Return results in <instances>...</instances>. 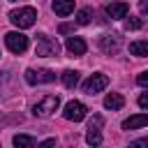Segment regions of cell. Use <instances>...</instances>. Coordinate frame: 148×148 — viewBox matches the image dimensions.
I'll use <instances>...</instances> for the list:
<instances>
[{
	"mask_svg": "<svg viewBox=\"0 0 148 148\" xmlns=\"http://www.w3.org/2000/svg\"><path fill=\"white\" fill-rule=\"evenodd\" d=\"M86 42L81 39V37H67V51L72 53V56H83L86 53Z\"/></svg>",
	"mask_w": 148,
	"mask_h": 148,
	"instance_id": "cell-13",
	"label": "cell"
},
{
	"mask_svg": "<svg viewBox=\"0 0 148 148\" xmlns=\"http://www.w3.org/2000/svg\"><path fill=\"white\" fill-rule=\"evenodd\" d=\"M35 53L42 56V58H49V56H58L60 53V44L56 39H51L49 35H37V46H35Z\"/></svg>",
	"mask_w": 148,
	"mask_h": 148,
	"instance_id": "cell-3",
	"label": "cell"
},
{
	"mask_svg": "<svg viewBox=\"0 0 148 148\" xmlns=\"http://www.w3.org/2000/svg\"><path fill=\"white\" fill-rule=\"evenodd\" d=\"M139 9H141V14H148V2L141 0V2H139Z\"/></svg>",
	"mask_w": 148,
	"mask_h": 148,
	"instance_id": "cell-23",
	"label": "cell"
},
{
	"mask_svg": "<svg viewBox=\"0 0 148 148\" xmlns=\"http://www.w3.org/2000/svg\"><path fill=\"white\" fill-rule=\"evenodd\" d=\"M146 125H148V113H136V116H130L127 120H123V130H139Z\"/></svg>",
	"mask_w": 148,
	"mask_h": 148,
	"instance_id": "cell-9",
	"label": "cell"
},
{
	"mask_svg": "<svg viewBox=\"0 0 148 148\" xmlns=\"http://www.w3.org/2000/svg\"><path fill=\"white\" fill-rule=\"evenodd\" d=\"M53 12L58 16H69L74 12V0H53Z\"/></svg>",
	"mask_w": 148,
	"mask_h": 148,
	"instance_id": "cell-14",
	"label": "cell"
},
{
	"mask_svg": "<svg viewBox=\"0 0 148 148\" xmlns=\"http://www.w3.org/2000/svg\"><path fill=\"white\" fill-rule=\"evenodd\" d=\"M35 18H37L35 7H18V9L9 12V21L16 28H30V25H35Z\"/></svg>",
	"mask_w": 148,
	"mask_h": 148,
	"instance_id": "cell-1",
	"label": "cell"
},
{
	"mask_svg": "<svg viewBox=\"0 0 148 148\" xmlns=\"http://www.w3.org/2000/svg\"><path fill=\"white\" fill-rule=\"evenodd\" d=\"M58 106H60L58 95H46V97H42V99L32 106V116H37V118H49L53 111H58Z\"/></svg>",
	"mask_w": 148,
	"mask_h": 148,
	"instance_id": "cell-2",
	"label": "cell"
},
{
	"mask_svg": "<svg viewBox=\"0 0 148 148\" xmlns=\"http://www.w3.org/2000/svg\"><path fill=\"white\" fill-rule=\"evenodd\" d=\"M102 116H92L90 125H88V134H86V141L90 146H99L102 143Z\"/></svg>",
	"mask_w": 148,
	"mask_h": 148,
	"instance_id": "cell-8",
	"label": "cell"
},
{
	"mask_svg": "<svg viewBox=\"0 0 148 148\" xmlns=\"http://www.w3.org/2000/svg\"><path fill=\"white\" fill-rule=\"evenodd\" d=\"M90 18H92V9H90V7H83V9H79V14H76V23H79V25H86V23H90Z\"/></svg>",
	"mask_w": 148,
	"mask_h": 148,
	"instance_id": "cell-18",
	"label": "cell"
},
{
	"mask_svg": "<svg viewBox=\"0 0 148 148\" xmlns=\"http://www.w3.org/2000/svg\"><path fill=\"white\" fill-rule=\"evenodd\" d=\"M109 86V76L106 74H92V76H88L86 81H83V92L86 95H95V92H99V90H104Z\"/></svg>",
	"mask_w": 148,
	"mask_h": 148,
	"instance_id": "cell-4",
	"label": "cell"
},
{
	"mask_svg": "<svg viewBox=\"0 0 148 148\" xmlns=\"http://www.w3.org/2000/svg\"><path fill=\"white\" fill-rule=\"evenodd\" d=\"M136 102H139V106H141V109H148V92H141Z\"/></svg>",
	"mask_w": 148,
	"mask_h": 148,
	"instance_id": "cell-20",
	"label": "cell"
},
{
	"mask_svg": "<svg viewBox=\"0 0 148 148\" xmlns=\"http://www.w3.org/2000/svg\"><path fill=\"white\" fill-rule=\"evenodd\" d=\"M56 143V139H46V141H42V146H53Z\"/></svg>",
	"mask_w": 148,
	"mask_h": 148,
	"instance_id": "cell-25",
	"label": "cell"
},
{
	"mask_svg": "<svg viewBox=\"0 0 148 148\" xmlns=\"http://www.w3.org/2000/svg\"><path fill=\"white\" fill-rule=\"evenodd\" d=\"M72 30H74L72 23H60V28H58V32H62V35H67V32H72Z\"/></svg>",
	"mask_w": 148,
	"mask_h": 148,
	"instance_id": "cell-21",
	"label": "cell"
},
{
	"mask_svg": "<svg viewBox=\"0 0 148 148\" xmlns=\"http://www.w3.org/2000/svg\"><path fill=\"white\" fill-rule=\"evenodd\" d=\"M14 146H18V148H32V146H37V141H35L32 136L16 134V136H14Z\"/></svg>",
	"mask_w": 148,
	"mask_h": 148,
	"instance_id": "cell-17",
	"label": "cell"
},
{
	"mask_svg": "<svg viewBox=\"0 0 148 148\" xmlns=\"http://www.w3.org/2000/svg\"><path fill=\"white\" fill-rule=\"evenodd\" d=\"M127 12H130V5L127 2H111V5H106V14L111 18H125Z\"/></svg>",
	"mask_w": 148,
	"mask_h": 148,
	"instance_id": "cell-10",
	"label": "cell"
},
{
	"mask_svg": "<svg viewBox=\"0 0 148 148\" xmlns=\"http://www.w3.org/2000/svg\"><path fill=\"white\" fill-rule=\"evenodd\" d=\"M104 106L111 109V111H120V109L125 106V97H123L120 92H109V95L104 97Z\"/></svg>",
	"mask_w": 148,
	"mask_h": 148,
	"instance_id": "cell-12",
	"label": "cell"
},
{
	"mask_svg": "<svg viewBox=\"0 0 148 148\" xmlns=\"http://www.w3.org/2000/svg\"><path fill=\"white\" fill-rule=\"evenodd\" d=\"M136 83H139V86H148V72H141V74L136 76Z\"/></svg>",
	"mask_w": 148,
	"mask_h": 148,
	"instance_id": "cell-22",
	"label": "cell"
},
{
	"mask_svg": "<svg viewBox=\"0 0 148 148\" xmlns=\"http://www.w3.org/2000/svg\"><path fill=\"white\" fill-rule=\"evenodd\" d=\"M141 25H143V21H141V18H132V16H130V18L125 21V28H127V30H139Z\"/></svg>",
	"mask_w": 148,
	"mask_h": 148,
	"instance_id": "cell-19",
	"label": "cell"
},
{
	"mask_svg": "<svg viewBox=\"0 0 148 148\" xmlns=\"http://www.w3.org/2000/svg\"><path fill=\"white\" fill-rule=\"evenodd\" d=\"M5 44L12 53H23L28 49V37L23 32H7L5 35Z\"/></svg>",
	"mask_w": 148,
	"mask_h": 148,
	"instance_id": "cell-6",
	"label": "cell"
},
{
	"mask_svg": "<svg viewBox=\"0 0 148 148\" xmlns=\"http://www.w3.org/2000/svg\"><path fill=\"white\" fill-rule=\"evenodd\" d=\"M62 83H65V88H76V83H79V72H74V69H65L62 72Z\"/></svg>",
	"mask_w": 148,
	"mask_h": 148,
	"instance_id": "cell-15",
	"label": "cell"
},
{
	"mask_svg": "<svg viewBox=\"0 0 148 148\" xmlns=\"http://www.w3.org/2000/svg\"><path fill=\"white\" fill-rule=\"evenodd\" d=\"M130 53L132 56H148V42L146 39H136L130 44Z\"/></svg>",
	"mask_w": 148,
	"mask_h": 148,
	"instance_id": "cell-16",
	"label": "cell"
},
{
	"mask_svg": "<svg viewBox=\"0 0 148 148\" xmlns=\"http://www.w3.org/2000/svg\"><path fill=\"white\" fill-rule=\"evenodd\" d=\"M99 46H102V51H106V53H116V51L120 49V37H118V35H106V37L99 39Z\"/></svg>",
	"mask_w": 148,
	"mask_h": 148,
	"instance_id": "cell-11",
	"label": "cell"
},
{
	"mask_svg": "<svg viewBox=\"0 0 148 148\" xmlns=\"http://www.w3.org/2000/svg\"><path fill=\"white\" fill-rule=\"evenodd\" d=\"M25 81L30 86H37V83H51L56 81V74L51 69H25Z\"/></svg>",
	"mask_w": 148,
	"mask_h": 148,
	"instance_id": "cell-7",
	"label": "cell"
},
{
	"mask_svg": "<svg viewBox=\"0 0 148 148\" xmlns=\"http://www.w3.org/2000/svg\"><path fill=\"white\" fill-rule=\"evenodd\" d=\"M86 104H81L79 99H72V102H67L65 104V111H62V116L67 118V120H72V123H81L83 118H86Z\"/></svg>",
	"mask_w": 148,
	"mask_h": 148,
	"instance_id": "cell-5",
	"label": "cell"
},
{
	"mask_svg": "<svg viewBox=\"0 0 148 148\" xmlns=\"http://www.w3.org/2000/svg\"><path fill=\"white\" fill-rule=\"evenodd\" d=\"M132 146H148V139H139V141H134Z\"/></svg>",
	"mask_w": 148,
	"mask_h": 148,
	"instance_id": "cell-24",
	"label": "cell"
}]
</instances>
